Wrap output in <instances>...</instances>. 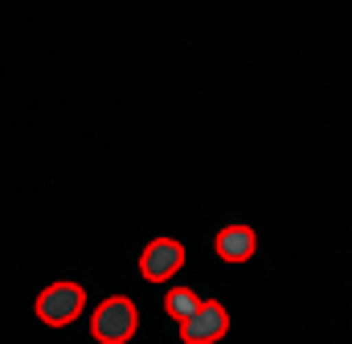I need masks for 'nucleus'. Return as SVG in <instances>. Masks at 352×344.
<instances>
[{
  "instance_id": "obj_2",
  "label": "nucleus",
  "mask_w": 352,
  "mask_h": 344,
  "mask_svg": "<svg viewBox=\"0 0 352 344\" xmlns=\"http://www.w3.org/2000/svg\"><path fill=\"white\" fill-rule=\"evenodd\" d=\"M33 312H37V320H41L45 328H66V324H74V320L87 312V287H82V283H70V279L50 283V287L37 295Z\"/></svg>"
},
{
  "instance_id": "obj_3",
  "label": "nucleus",
  "mask_w": 352,
  "mask_h": 344,
  "mask_svg": "<svg viewBox=\"0 0 352 344\" xmlns=\"http://www.w3.org/2000/svg\"><path fill=\"white\" fill-rule=\"evenodd\" d=\"M184 242H176V238H152L148 246H144V255H140V275L148 279V283H168L173 275L184 270Z\"/></svg>"
},
{
  "instance_id": "obj_4",
  "label": "nucleus",
  "mask_w": 352,
  "mask_h": 344,
  "mask_svg": "<svg viewBox=\"0 0 352 344\" xmlns=\"http://www.w3.org/2000/svg\"><path fill=\"white\" fill-rule=\"evenodd\" d=\"M230 332V312L217 299H201V308L180 324V341L184 344H217Z\"/></svg>"
},
{
  "instance_id": "obj_6",
  "label": "nucleus",
  "mask_w": 352,
  "mask_h": 344,
  "mask_svg": "<svg viewBox=\"0 0 352 344\" xmlns=\"http://www.w3.org/2000/svg\"><path fill=\"white\" fill-rule=\"evenodd\" d=\"M197 308H201V295H197L192 287H168V295H164V312L173 316L176 324H184Z\"/></svg>"
},
{
  "instance_id": "obj_5",
  "label": "nucleus",
  "mask_w": 352,
  "mask_h": 344,
  "mask_svg": "<svg viewBox=\"0 0 352 344\" xmlns=\"http://www.w3.org/2000/svg\"><path fill=\"white\" fill-rule=\"evenodd\" d=\"M213 246H217V258H221V262L238 266V262H250V258H254V250H258V234H254L250 226L234 222V226H221V230H217Z\"/></svg>"
},
{
  "instance_id": "obj_1",
  "label": "nucleus",
  "mask_w": 352,
  "mask_h": 344,
  "mask_svg": "<svg viewBox=\"0 0 352 344\" xmlns=\"http://www.w3.org/2000/svg\"><path fill=\"white\" fill-rule=\"evenodd\" d=\"M140 328V308L127 295H111L90 316V336L98 344H127Z\"/></svg>"
}]
</instances>
